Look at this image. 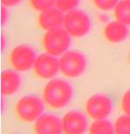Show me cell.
<instances>
[{
	"label": "cell",
	"mask_w": 130,
	"mask_h": 134,
	"mask_svg": "<svg viewBox=\"0 0 130 134\" xmlns=\"http://www.w3.org/2000/svg\"><path fill=\"white\" fill-rule=\"evenodd\" d=\"M34 134H64L62 119L57 115L45 113L34 123Z\"/></svg>",
	"instance_id": "cell-10"
},
{
	"label": "cell",
	"mask_w": 130,
	"mask_h": 134,
	"mask_svg": "<svg viewBox=\"0 0 130 134\" xmlns=\"http://www.w3.org/2000/svg\"><path fill=\"white\" fill-rule=\"evenodd\" d=\"M92 1L97 8L105 12L114 10L117 4L119 3V0H92Z\"/></svg>",
	"instance_id": "cell-19"
},
{
	"label": "cell",
	"mask_w": 130,
	"mask_h": 134,
	"mask_svg": "<svg viewBox=\"0 0 130 134\" xmlns=\"http://www.w3.org/2000/svg\"><path fill=\"white\" fill-rule=\"evenodd\" d=\"M45 102L35 95H26L17 101L15 113L19 120L24 123H35L44 114Z\"/></svg>",
	"instance_id": "cell-2"
},
{
	"label": "cell",
	"mask_w": 130,
	"mask_h": 134,
	"mask_svg": "<svg viewBox=\"0 0 130 134\" xmlns=\"http://www.w3.org/2000/svg\"><path fill=\"white\" fill-rule=\"evenodd\" d=\"M42 43L47 54L59 56L67 51L71 43V36L65 29H53L46 32Z\"/></svg>",
	"instance_id": "cell-4"
},
{
	"label": "cell",
	"mask_w": 130,
	"mask_h": 134,
	"mask_svg": "<svg viewBox=\"0 0 130 134\" xmlns=\"http://www.w3.org/2000/svg\"><path fill=\"white\" fill-rule=\"evenodd\" d=\"M79 0H56L55 5L63 12H68L73 9H76Z\"/></svg>",
	"instance_id": "cell-18"
},
{
	"label": "cell",
	"mask_w": 130,
	"mask_h": 134,
	"mask_svg": "<svg viewBox=\"0 0 130 134\" xmlns=\"http://www.w3.org/2000/svg\"><path fill=\"white\" fill-rule=\"evenodd\" d=\"M72 96L73 90L71 84L60 78L50 80L43 90L44 102L52 110H61L66 107Z\"/></svg>",
	"instance_id": "cell-1"
},
{
	"label": "cell",
	"mask_w": 130,
	"mask_h": 134,
	"mask_svg": "<svg viewBox=\"0 0 130 134\" xmlns=\"http://www.w3.org/2000/svg\"><path fill=\"white\" fill-rule=\"evenodd\" d=\"M21 76L12 70H5L1 75V93L4 97L14 95L21 86Z\"/></svg>",
	"instance_id": "cell-12"
},
{
	"label": "cell",
	"mask_w": 130,
	"mask_h": 134,
	"mask_svg": "<svg viewBox=\"0 0 130 134\" xmlns=\"http://www.w3.org/2000/svg\"><path fill=\"white\" fill-rule=\"evenodd\" d=\"M86 59L79 51H66L59 59V67L62 75L68 78L79 77L86 69Z\"/></svg>",
	"instance_id": "cell-5"
},
{
	"label": "cell",
	"mask_w": 130,
	"mask_h": 134,
	"mask_svg": "<svg viewBox=\"0 0 130 134\" xmlns=\"http://www.w3.org/2000/svg\"><path fill=\"white\" fill-rule=\"evenodd\" d=\"M64 134H85L87 130V118L83 112L70 110L62 118Z\"/></svg>",
	"instance_id": "cell-9"
},
{
	"label": "cell",
	"mask_w": 130,
	"mask_h": 134,
	"mask_svg": "<svg viewBox=\"0 0 130 134\" xmlns=\"http://www.w3.org/2000/svg\"><path fill=\"white\" fill-rule=\"evenodd\" d=\"M37 60L35 50L28 45H18L11 50L10 62L12 69L18 72L28 71Z\"/></svg>",
	"instance_id": "cell-7"
},
{
	"label": "cell",
	"mask_w": 130,
	"mask_h": 134,
	"mask_svg": "<svg viewBox=\"0 0 130 134\" xmlns=\"http://www.w3.org/2000/svg\"><path fill=\"white\" fill-rule=\"evenodd\" d=\"M85 110L86 115L92 119H107L113 110V103L107 96L94 94L86 100Z\"/></svg>",
	"instance_id": "cell-6"
},
{
	"label": "cell",
	"mask_w": 130,
	"mask_h": 134,
	"mask_svg": "<svg viewBox=\"0 0 130 134\" xmlns=\"http://www.w3.org/2000/svg\"><path fill=\"white\" fill-rule=\"evenodd\" d=\"M104 36L111 43H120L127 39L128 34L127 26L121 22L113 21L110 22L104 28Z\"/></svg>",
	"instance_id": "cell-13"
},
{
	"label": "cell",
	"mask_w": 130,
	"mask_h": 134,
	"mask_svg": "<svg viewBox=\"0 0 130 134\" xmlns=\"http://www.w3.org/2000/svg\"><path fill=\"white\" fill-rule=\"evenodd\" d=\"M64 29L74 38H81L88 34L91 28V20L86 12L73 9L66 12L64 19Z\"/></svg>",
	"instance_id": "cell-3"
},
{
	"label": "cell",
	"mask_w": 130,
	"mask_h": 134,
	"mask_svg": "<svg viewBox=\"0 0 130 134\" xmlns=\"http://www.w3.org/2000/svg\"><path fill=\"white\" fill-rule=\"evenodd\" d=\"M2 24L4 25L6 23L7 21V19H8V11H7L6 7L4 6L2 8Z\"/></svg>",
	"instance_id": "cell-22"
},
{
	"label": "cell",
	"mask_w": 130,
	"mask_h": 134,
	"mask_svg": "<svg viewBox=\"0 0 130 134\" xmlns=\"http://www.w3.org/2000/svg\"><path fill=\"white\" fill-rule=\"evenodd\" d=\"M115 134H130V116L122 115L114 124Z\"/></svg>",
	"instance_id": "cell-16"
},
{
	"label": "cell",
	"mask_w": 130,
	"mask_h": 134,
	"mask_svg": "<svg viewBox=\"0 0 130 134\" xmlns=\"http://www.w3.org/2000/svg\"><path fill=\"white\" fill-rule=\"evenodd\" d=\"M121 110L125 115L130 116V90H127L122 96Z\"/></svg>",
	"instance_id": "cell-20"
},
{
	"label": "cell",
	"mask_w": 130,
	"mask_h": 134,
	"mask_svg": "<svg viewBox=\"0 0 130 134\" xmlns=\"http://www.w3.org/2000/svg\"><path fill=\"white\" fill-rule=\"evenodd\" d=\"M129 62H130V54H129Z\"/></svg>",
	"instance_id": "cell-24"
},
{
	"label": "cell",
	"mask_w": 130,
	"mask_h": 134,
	"mask_svg": "<svg viewBox=\"0 0 130 134\" xmlns=\"http://www.w3.org/2000/svg\"><path fill=\"white\" fill-rule=\"evenodd\" d=\"M30 4L35 11L43 12L54 7L56 0H29Z\"/></svg>",
	"instance_id": "cell-17"
},
{
	"label": "cell",
	"mask_w": 130,
	"mask_h": 134,
	"mask_svg": "<svg viewBox=\"0 0 130 134\" xmlns=\"http://www.w3.org/2000/svg\"><path fill=\"white\" fill-rule=\"evenodd\" d=\"M116 20L130 26V0H120L114 8Z\"/></svg>",
	"instance_id": "cell-15"
},
{
	"label": "cell",
	"mask_w": 130,
	"mask_h": 134,
	"mask_svg": "<svg viewBox=\"0 0 130 134\" xmlns=\"http://www.w3.org/2000/svg\"><path fill=\"white\" fill-rule=\"evenodd\" d=\"M21 1L22 0H1L3 6H5V7L15 6V5H17V4H20Z\"/></svg>",
	"instance_id": "cell-21"
},
{
	"label": "cell",
	"mask_w": 130,
	"mask_h": 134,
	"mask_svg": "<svg viewBox=\"0 0 130 134\" xmlns=\"http://www.w3.org/2000/svg\"><path fill=\"white\" fill-rule=\"evenodd\" d=\"M64 12L57 7H52L40 12L38 22L40 28L47 32L60 28V26L64 24Z\"/></svg>",
	"instance_id": "cell-11"
},
{
	"label": "cell",
	"mask_w": 130,
	"mask_h": 134,
	"mask_svg": "<svg viewBox=\"0 0 130 134\" xmlns=\"http://www.w3.org/2000/svg\"><path fill=\"white\" fill-rule=\"evenodd\" d=\"M88 134H115L114 126L107 119L94 120L89 126Z\"/></svg>",
	"instance_id": "cell-14"
},
{
	"label": "cell",
	"mask_w": 130,
	"mask_h": 134,
	"mask_svg": "<svg viewBox=\"0 0 130 134\" xmlns=\"http://www.w3.org/2000/svg\"><path fill=\"white\" fill-rule=\"evenodd\" d=\"M33 70L37 77L43 80H52L60 71L59 60L49 54H42L37 57L33 66Z\"/></svg>",
	"instance_id": "cell-8"
},
{
	"label": "cell",
	"mask_w": 130,
	"mask_h": 134,
	"mask_svg": "<svg viewBox=\"0 0 130 134\" xmlns=\"http://www.w3.org/2000/svg\"><path fill=\"white\" fill-rule=\"evenodd\" d=\"M4 40H5V39H4V36H3V37H2V48H4V47H5V46H4Z\"/></svg>",
	"instance_id": "cell-23"
}]
</instances>
